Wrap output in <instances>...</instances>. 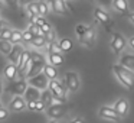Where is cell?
I'll return each mask as SVG.
<instances>
[{
	"mask_svg": "<svg viewBox=\"0 0 134 123\" xmlns=\"http://www.w3.org/2000/svg\"><path fill=\"white\" fill-rule=\"evenodd\" d=\"M113 73L117 77V80L120 81V84H122L128 90H133L134 88V73L133 71L127 70V68H124L120 64H114Z\"/></svg>",
	"mask_w": 134,
	"mask_h": 123,
	"instance_id": "1",
	"label": "cell"
},
{
	"mask_svg": "<svg viewBox=\"0 0 134 123\" xmlns=\"http://www.w3.org/2000/svg\"><path fill=\"white\" fill-rule=\"evenodd\" d=\"M27 87H29V83H27V80L19 78V80H16V81L10 83L7 90H9V93H12L15 97H22V96H25Z\"/></svg>",
	"mask_w": 134,
	"mask_h": 123,
	"instance_id": "2",
	"label": "cell"
},
{
	"mask_svg": "<svg viewBox=\"0 0 134 123\" xmlns=\"http://www.w3.org/2000/svg\"><path fill=\"white\" fill-rule=\"evenodd\" d=\"M110 47H111V49H113V52L115 54V55H120V54L124 52L125 47H127V39H125L121 33L115 32L113 35V39H111Z\"/></svg>",
	"mask_w": 134,
	"mask_h": 123,
	"instance_id": "3",
	"label": "cell"
},
{
	"mask_svg": "<svg viewBox=\"0 0 134 123\" xmlns=\"http://www.w3.org/2000/svg\"><path fill=\"white\" fill-rule=\"evenodd\" d=\"M98 116L104 120H110V122H120L121 120V116L115 111V109L110 107V106H101L98 110Z\"/></svg>",
	"mask_w": 134,
	"mask_h": 123,
	"instance_id": "4",
	"label": "cell"
},
{
	"mask_svg": "<svg viewBox=\"0 0 134 123\" xmlns=\"http://www.w3.org/2000/svg\"><path fill=\"white\" fill-rule=\"evenodd\" d=\"M27 83H29L30 87L38 88L39 91H41V90L45 91V90H48V87H49V80L46 78V75H45L43 73L38 74V75L32 77V78H29V80H27Z\"/></svg>",
	"mask_w": 134,
	"mask_h": 123,
	"instance_id": "5",
	"label": "cell"
},
{
	"mask_svg": "<svg viewBox=\"0 0 134 123\" xmlns=\"http://www.w3.org/2000/svg\"><path fill=\"white\" fill-rule=\"evenodd\" d=\"M65 84H66L68 91H71V93L78 91L79 90V85H81L78 74L74 73V71H68V73L65 74Z\"/></svg>",
	"mask_w": 134,
	"mask_h": 123,
	"instance_id": "6",
	"label": "cell"
},
{
	"mask_svg": "<svg viewBox=\"0 0 134 123\" xmlns=\"http://www.w3.org/2000/svg\"><path fill=\"white\" fill-rule=\"evenodd\" d=\"M68 111V107L66 104H52L51 107L46 109V114L48 117H51L52 120H56V119H61L66 114Z\"/></svg>",
	"mask_w": 134,
	"mask_h": 123,
	"instance_id": "7",
	"label": "cell"
},
{
	"mask_svg": "<svg viewBox=\"0 0 134 123\" xmlns=\"http://www.w3.org/2000/svg\"><path fill=\"white\" fill-rule=\"evenodd\" d=\"M78 42L81 45H84V47H87V48L91 49V48L94 47V44H95V28L90 26V29H88L82 36L78 38Z\"/></svg>",
	"mask_w": 134,
	"mask_h": 123,
	"instance_id": "8",
	"label": "cell"
},
{
	"mask_svg": "<svg viewBox=\"0 0 134 123\" xmlns=\"http://www.w3.org/2000/svg\"><path fill=\"white\" fill-rule=\"evenodd\" d=\"M94 19H95L98 23L104 25V26H108L111 23V16L108 15L107 10L101 9V7H95L94 9Z\"/></svg>",
	"mask_w": 134,
	"mask_h": 123,
	"instance_id": "9",
	"label": "cell"
},
{
	"mask_svg": "<svg viewBox=\"0 0 134 123\" xmlns=\"http://www.w3.org/2000/svg\"><path fill=\"white\" fill-rule=\"evenodd\" d=\"M18 74H19L18 65L12 64V62H9L7 65H4V68H3V75H4V78H6L7 81H10V83L16 81V77H18Z\"/></svg>",
	"mask_w": 134,
	"mask_h": 123,
	"instance_id": "10",
	"label": "cell"
},
{
	"mask_svg": "<svg viewBox=\"0 0 134 123\" xmlns=\"http://www.w3.org/2000/svg\"><path fill=\"white\" fill-rule=\"evenodd\" d=\"M114 109H115V111L120 114L121 117H125L128 113V109H130V103H128L127 99H124V97H121V99H118L115 103H114L113 106Z\"/></svg>",
	"mask_w": 134,
	"mask_h": 123,
	"instance_id": "11",
	"label": "cell"
},
{
	"mask_svg": "<svg viewBox=\"0 0 134 123\" xmlns=\"http://www.w3.org/2000/svg\"><path fill=\"white\" fill-rule=\"evenodd\" d=\"M23 52H25V48L22 47V44L20 45H13V49H12V52L9 54V57H7V58H9V61L12 62V64L18 65Z\"/></svg>",
	"mask_w": 134,
	"mask_h": 123,
	"instance_id": "12",
	"label": "cell"
},
{
	"mask_svg": "<svg viewBox=\"0 0 134 123\" xmlns=\"http://www.w3.org/2000/svg\"><path fill=\"white\" fill-rule=\"evenodd\" d=\"M27 107V103L23 97H13V100L10 101L9 109L12 111H22Z\"/></svg>",
	"mask_w": 134,
	"mask_h": 123,
	"instance_id": "13",
	"label": "cell"
},
{
	"mask_svg": "<svg viewBox=\"0 0 134 123\" xmlns=\"http://www.w3.org/2000/svg\"><path fill=\"white\" fill-rule=\"evenodd\" d=\"M118 64L134 73V54H122Z\"/></svg>",
	"mask_w": 134,
	"mask_h": 123,
	"instance_id": "14",
	"label": "cell"
},
{
	"mask_svg": "<svg viewBox=\"0 0 134 123\" xmlns=\"http://www.w3.org/2000/svg\"><path fill=\"white\" fill-rule=\"evenodd\" d=\"M41 91L38 90V88H35V87H27V90H26V93H25V100H26V103H29V101H39L41 100Z\"/></svg>",
	"mask_w": 134,
	"mask_h": 123,
	"instance_id": "15",
	"label": "cell"
},
{
	"mask_svg": "<svg viewBox=\"0 0 134 123\" xmlns=\"http://www.w3.org/2000/svg\"><path fill=\"white\" fill-rule=\"evenodd\" d=\"M48 61H49L51 65H53V67H61V65H64L65 62V58L62 54H49L48 55Z\"/></svg>",
	"mask_w": 134,
	"mask_h": 123,
	"instance_id": "16",
	"label": "cell"
},
{
	"mask_svg": "<svg viewBox=\"0 0 134 123\" xmlns=\"http://www.w3.org/2000/svg\"><path fill=\"white\" fill-rule=\"evenodd\" d=\"M43 74L46 75V78L49 80V81L58 80V70H56V67H53V65H51V64H46V65H45Z\"/></svg>",
	"mask_w": 134,
	"mask_h": 123,
	"instance_id": "17",
	"label": "cell"
},
{
	"mask_svg": "<svg viewBox=\"0 0 134 123\" xmlns=\"http://www.w3.org/2000/svg\"><path fill=\"white\" fill-rule=\"evenodd\" d=\"M32 59V52L30 51H27V49H25V52L22 54V57H20V61H19V64H18V70H19V73L20 71H23V68L27 65V62Z\"/></svg>",
	"mask_w": 134,
	"mask_h": 123,
	"instance_id": "18",
	"label": "cell"
},
{
	"mask_svg": "<svg viewBox=\"0 0 134 123\" xmlns=\"http://www.w3.org/2000/svg\"><path fill=\"white\" fill-rule=\"evenodd\" d=\"M111 6L120 13H127L128 12V3L127 0H113V4Z\"/></svg>",
	"mask_w": 134,
	"mask_h": 123,
	"instance_id": "19",
	"label": "cell"
},
{
	"mask_svg": "<svg viewBox=\"0 0 134 123\" xmlns=\"http://www.w3.org/2000/svg\"><path fill=\"white\" fill-rule=\"evenodd\" d=\"M41 101L43 103L45 106H46V109L51 107V106L53 104V94L51 93L49 88H48V90H45V91H42V94H41Z\"/></svg>",
	"mask_w": 134,
	"mask_h": 123,
	"instance_id": "20",
	"label": "cell"
},
{
	"mask_svg": "<svg viewBox=\"0 0 134 123\" xmlns=\"http://www.w3.org/2000/svg\"><path fill=\"white\" fill-rule=\"evenodd\" d=\"M30 45H32L33 48H36V49H41V48H43L48 45V41H46L45 36H36V38H33V41L30 42Z\"/></svg>",
	"mask_w": 134,
	"mask_h": 123,
	"instance_id": "21",
	"label": "cell"
},
{
	"mask_svg": "<svg viewBox=\"0 0 134 123\" xmlns=\"http://www.w3.org/2000/svg\"><path fill=\"white\" fill-rule=\"evenodd\" d=\"M59 47H61V51H62V52H69V51L72 49V47H74L72 39H69V38H62L61 41H59Z\"/></svg>",
	"mask_w": 134,
	"mask_h": 123,
	"instance_id": "22",
	"label": "cell"
},
{
	"mask_svg": "<svg viewBox=\"0 0 134 123\" xmlns=\"http://www.w3.org/2000/svg\"><path fill=\"white\" fill-rule=\"evenodd\" d=\"M12 49H13V45L10 41H0V52L3 54V55L9 57V54L12 52Z\"/></svg>",
	"mask_w": 134,
	"mask_h": 123,
	"instance_id": "23",
	"label": "cell"
},
{
	"mask_svg": "<svg viewBox=\"0 0 134 123\" xmlns=\"http://www.w3.org/2000/svg\"><path fill=\"white\" fill-rule=\"evenodd\" d=\"M10 42H12V45H20L23 42V32H20V30H13Z\"/></svg>",
	"mask_w": 134,
	"mask_h": 123,
	"instance_id": "24",
	"label": "cell"
},
{
	"mask_svg": "<svg viewBox=\"0 0 134 123\" xmlns=\"http://www.w3.org/2000/svg\"><path fill=\"white\" fill-rule=\"evenodd\" d=\"M29 16H39V2H33V3L26 6Z\"/></svg>",
	"mask_w": 134,
	"mask_h": 123,
	"instance_id": "25",
	"label": "cell"
},
{
	"mask_svg": "<svg viewBox=\"0 0 134 123\" xmlns=\"http://www.w3.org/2000/svg\"><path fill=\"white\" fill-rule=\"evenodd\" d=\"M49 3H46V2H39V16H42V18H45V16L49 13Z\"/></svg>",
	"mask_w": 134,
	"mask_h": 123,
	"instance_id": "26",
	"label": "cell"
},
{
	"mask_svg": "<svg viewBox=\"0 0 134 123\" xmlns=\"http://www.w3.org/2000/svg\"><path fill=\"white\" fill-rule=\"evenodd\" d=\"M12 33H13L12 29H9V28L4 26L3 29H2V32H0V41H10Z\"/></svg>",
	"mask_w": 134,
	"mask_h": 123,
	"instance_id": "27",
	"label": "cell"
},
{
	"mask_svg": "<svg viewBox=\"0 0 134 123\" xmlns=\"http://www.w3.org/2000/svg\"><path fill=\"white\" fill-rule=\"evenodd\" d=\"M27 30H29L30 33H32L33 36H45V33L42 32V29L38 26V25H29V28H27Z\"/></svg>",
	"mask_w": 134,
	"mask_h": 123,
	"instance_id": "28",
	"label": "cell"
},
{
	"mask_svg": "<svg viewBox=\"0 0 134 123\" xmlns=\"http://www.w3.org/2000/svg\"><path fill=\"white\" fill-rule=\"evenodd\" d=\"M48 49H49V54H62L61 47H59V42H52V44H48Z\"/></svg>",
	"mask_w": 134,
	"mask_h": 123,
	"instance_id": "29",
	"label": "cell"
},
{
	"mask_svg": "<svg viewBox=\"0 0 134 123\" xmlns=\"http://www.w3.org/2000/svg\"><path fill=\"white\" fill-rule=\"evenodd\" d=\"M88 29H90V26H87V25H84V23H78L76 28H75V33L78 35V38H79V36H82Z\"/></svg>",
	"mask_w": 134,
	"mask_h": 123,
	"instance_id": "30",
	"label": "cell"
},
{
	"mask_svg": "<svg viewBox=\"0 0 134 123\" xmlns=\"http://www.w3.org/2000/svg\"><path fill=\"white\" fill-rule=\"evenodd\" d=\"M33 38H35V36H33V35H32V33H30L27 29L23 32V42H26V44H30V42L33 41Z\"/></svg>",
	"mask_w": 134,
	"mask_h": 123,
	"instance_id": "31",
	"label": "cell"
},
{
	"mask_svg": "<svg viewBox=\"0 0 134 123\" xmlns=\"http://www.w3.org/2000/svg\"><path fill=\"white\" fill-rule=\"evenodd\" d=\"M41 29H42V32H43L45 35H48V33H51V32L53 30V29H52V25H51L49 22H48L46 25H43V26H42Z\"/></svg>",
	"mask_w": 134,
	"mask_h": 123,
	"instance_id": "32",
	"label": "cell"
},
{
	"mask_svg": "<svg viewBox=\"0 0 134 123\" xmlns=\"http://www.w3.org/2000/svg\"><path fill=\"white\" fill-rule=\"evenodd\" d=\"M7 117H9V111L6 110V109H0V120H6Z\"/></svg>",
	"mask_w": 134,
	"mask_h": 123,
	"instance_id": "33",
	"label": "cell"
},
{
	"mask_svg": "<svg viewBox=\"0 0 134 123\" xmlns=\"http://www.w3.org/2000/svg\"><path fill=\"white\" fill-rule=\"evenodd\" d=\"M6 3H7V6H10L12 9H16L18 4H19V0H6Z\"/></svg>",
	"mask_w": 134,
	"mask_h": 123,
	"instance_id": "34",
	"label": "cell"
},
{
	"mask_svg": "<svg viewBox=\"0 0 134 123\" xmlns=\"http://www.w3.org/2000/svg\"><path fill=\"white\" fill-rule=\"evenodd\" d=\"M46 23H48V20H46L45 18H42V16H39V18H38V20H36V25H38L39 28H42L43 25H46Z\"/></svg>",
	"mask_w": 134,
	"mask_h": 123,
	"instance_id": "35",
	"label": "cell"
},
{
	"mask_svg": "<svg viewBox=\"0 0 134 123\" xmlns=\"http://www.w3.org/2000/svg\"><path fill=\"white\" fill-rule=\"evenodd\" d=\"M45 109H46V106H45L41 100H39V101L36 103V111H42V110H45Z\"/></svg>",
	"mask_w": 134,
	"mask_h": 123,
	"instance_id": "36",
	"label": "cell"
},
{
	"mask_svg": "<svg viewBox=\"0 0 134 123\" xmlns=\"http://www.w3.org/2000/svg\"><path fill=\"white\" fill-rule=\"evenodd\" d=\"M36 103L38 101H29L27 103V109H29L30 111H36Z\"/></svg>",
	"mask_w": 134,
	"mask_h": 123,
	"instance_id": "37",
	"label": "cell"
},
{
	"mask_svg": "<svg viewBox=\"0 0 134 123\" xmlns=\"http://www.w3.org/2000/svg\"><path fill=\"white\" fill-rule=\"evenodd\" d=\"M69 123H85V120L82 117H74L72 120H69Z\"/></svg>",
	"mask_w": 134,
	"mask_h": 123,
	"instance_id": "38",
	"label": "cell"
},
{
	"mask_svg": "<svg viewBox=\"0 0 134 123\" xmlns=\"http://www.w3.org/2000/svg\"><path fill=\"white\" fill-rule=\"evenodd\" d=\"M35 0H19V3L22 4V6H27V4H30V3H33Z\"/></svg>",
	"mask_w": 134,
	"mask_h": 123,
	"instance_id": "39",
	"label": "cell"
},
{
	"mask_svg": "<svg viewBox=\"0 0 134 123\" xmlns=\"http://www.w3.org/2000/svg\"><path fill=\"white\" fill-rule=\"evenodd\" d=\"M98 2H99V4H104V6L105 4H107V6L108 4H113V0H98Z\"/></svg>",
	"mask_w": 134,
	"mask_h": 123,
	"instance_id": "40",
	"label": "cell"
},
{
	"mask_svg": "<svg viewBox=\"0 0 134 123\" xmlns=\"http://www.w3.org/2000/svg\"><path fill=\"white\" fill-rule=\"evenodd\" d=\"M128 44H130L131 49L134 51V36H131V38H130V41H128Z\"/></svg>",
	"mask_w": 134,
	"mask_h": 123,
	"instance_id": "41",
	"label": "cell"
},
{
	"mask_svg": "<svg viewBox=\"0 0 134 123\" xmlns=\"http://www.w3.org/2000/svg\"><path fill=\"white\" fill-rule=\"evenodd\" d=\"M128 19H130V20H131V23H134V12H131V13H128Z\"/></svg>",
	"mask_w": 134,
	"mask_h": 123,
	"instance_id": "42",
	"label": "cell"
},
{
	"mask_svg": "<svg viewBox=\"0 0 134 123\" xmlns=\"http://www.w3.org/2000/svg\"><path fill=\"white\" fill-rule=\"evenodd\" d=\"M3 93V84H2V83H0V94Z\"/></svg>",
	"mask_w": 134,
	"mask_h": 123,
	"instance_id": "43",
	"label": "cell"
},
{
	"mask_svg": "<svg viewBox=\"0 0 134 123\" xmlns=\"http://www.w3.org/2000/svg\"><path fill=\"white\" fill-rule=\"evenodd\" d=\"M3 23H4V22H0V32H2V29L4 28V26H3Z\"/></svg>",
	"mask_w": 134,
	"mask_h": 123,
	"instance_id": "44",
	"label": "cell"
},
{
	"mask_svg": "<svg viewBox=\"0 0 134 123\" xmlns=\"http://www.w3.org/2000/svg\"><path fill=\"white\" fill-rule=\"evenodd\" d=\"M2 7H3V2H2V0H0V9H2Z\"/></svg>",
	"mask_w": 134,
	"mask_h": 123,
	"instance_id": "45",
	"label": "cell"
},
{
	"mask_svg": "<svg viewBox=\"0 0 134 123\" xmlns=\"http://www.w3.org/2000/svg\"><path fill=\"white\" fill-rule=\"evenodd\" d=\"M49 123H56V122H55V120H52V122H49Z\"/></svg>",
	"mask_w": 134,
	"mask_h": 123,
	"instance_id": "46",
	"label": "cell"
},
{
	"mask_svg": "<svg viewBox=\"0 0 134 123\" xmlns=\"http://www.w3.org/2000/svg\"><path fill=\"white\" fill-rule=\"evenodd\" d=\"M0 109H2V100H0Z\"/></svg>",
	"mask_w": 134,
	"mask_h": 123,
	"instance_id": "47",
	"label": "cell"
},
{
	"mask_svg": "<svg viewBox=\"0 0 134 123\" xmlns=\"http://www.w3.org/2000/svg\"><path fill=\"white\" fill-rule=\"evenodd\" d=\"M0 83H2V80H0Z\"/></svg>",
	"mask_w": 134,
	"mask_h": 123,
	"instance_id": "48",
	"label": "cell"
}]
</instances>
